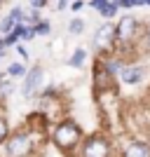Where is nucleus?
Instances as JSON below:
<instances>
[{"mask_svg":"<svg viewBox=\"0 0 150 157\" xmlns=\"http://www.w3.org/2000/svg\"><path fill=\"white\" fill-rule=\"evenodd\" d=\"M75 157H120V148L106 131H91L85 134Z\"/></svg>","mask_w":150,"mask_h":157,"instance_id":"obj_3","label":"nucleus"},{"mask_svg":"<svg viewBox=\"0 0 150 157\" xmlns=\"http://www.w3.org/2000/svg\"><path fill=\"white\" fill-rule=\"evenodd\" d=\"M131 5H134V7H143L145 0H131Z\"/></svg>","mask_w":150,"mask_h":157,"instance_id":"obj_25","label":"nucleus"},{"mask_svg":"<svg viewBox=\"0 0 150 157\" xmlns=\"http://www.w3.org/2000/svg\"><path fill=\"white\" fill-rule=\"evenodd\" d=\"M148 96H150V87H148Z\"/></svg>","mask_w":150,"mask_h":157,"instance_id":"obj_31","label":"nucleus"},{"mask_svg":"<svg viewBox=\"0 0 150 157\" xmlns=\"http://www.w3.org/2000/svg\"><path fill=\"white\" fill-rule=\"evenodd\" d=\"M33 28H35V35H38V38H47V35L52 33V24L47 19H40L38 24H33Z\"/></svg>","mask_w":150,"mask_h":157,"instance_id":"obj_15","label":"nucleus"},{"mask_svg":"<svg viewBox=\"0 0 150 157\" xmlns=\"http://www.w3.org/2000/svg\"><path fill=\"white\" fill-rule=\"evenodd\" d=\"M12 134V124H10V117L5 115V110L0 108V148H2V143L7 141V136Z\"/></svg>","mask_w":150,"mask_h":157,"instance_id":"obj_12","label":"nucleus"},{"mask_svg":"<svg viewBox=\"0 0 150 157\" xmlns=\"http://www.w3.org/2000/svg\"><path fill=\"white\" fill-rule=\"evenodd\" d=\"M145 78H148V66L136 63V61H129V63L120 71V75H117L120 85H127V87H138V85H143Z\"/></svg>","mask_w":150,"mask_h":157,"instance_id":"obj_7","label":"nucleus"},{"mask_svg":"<svg viewBox=\"0 0 150 157\" xmlns=\"http://www.w3.org/2000/svg\"><path fill=\"white\" fill-rule=\"evenodd\" d=\"M0 108H5V103H2V101H0Z\"/></svg>","mask_w":150,"mask_h":157,"instance_id":"obj_28","label":"nucleus"},{"mask_svg":"<svg viewBox=\"0 0 150 157\" xmlns=\"http://www.w3.org/2000/svg\"><path fill=\"white\" fill-rule=\"evenodd\" d=\"M96 12L101 14V19H115L120 14V5H117V0H106Z\"/></svg>","mask_w":150,"mask_h":157,"instance_id":"obj_10","label":"nucleus"},{"mask_svg":"<svg viewBox=\"0 0 150 157\" xmlns=\"http://www.w3.org/2000/svg\"><path fill=\"white\" fill-rule=\"evenodd\" d=\"M5 52H7V49H2V52H0V59H2V56H5Z\"/></svg>","mask_w":150,"mask_h":157,"instance_id":"obj_27","label":"nucleus"},{"mask_svg":"<svg viewBox=\"0 0 150 157\" xmlns=\"http://www.w3.org/2000/svg\"><path fill=\"white\" fill-rule=\"evenodd\" d=\"M120 157H150L148 138H129L120 145Z\"/></svg>","mask_w":150,"mask_h":157,"instance_id":"obj_8","label":"nucleus"},{"mask_svg":"<svg viewBox=\"0 0 150 157\" xmlns=\"http://www.w3.org/2000/svg\"><path fill=\"white\" fill-rule=\"evenodd\" d=\"M85 138V129L75 117H59L49 129V143L56 152H61L63 157H75L80 143Z\"/></svg>","mask_w":150,"mask_h":157,"instance_id":"obj_1","label":"nucleus"},{"mask_svg":"<svg viewBox=\"0 0 150 157\" xmlns=\"http://www.w3.org/2000/svg\"><path fill=\"white\" fill-rule=\"evenodd\" d=\"M71 2H73V0H56V10H59V12H63L66 7H71Z\"/></svg>","mask_w":150,"mask_h":157,"instance_id":"obj_23","label":"nucleus"},{"mask_svg":"<svg viewBox=\"0 0 150 157\" xmlns=\"http://www.w3.org/2000/svg\"><path fill=\"white\" fill-rule=\"evenodd\" d=\"M2 49H7V47H5V38L0 35V52H2Z\"/></svg>","mask_w":150,"mask_h":157,"instance_id":"obj_26","label":"nucleus"},{"mask_svg":"<svg viewBox=\"0 0 150 157\" xmlns=\"http://www.w3.org/2000/svg\"><path fill=\"white\" fill-rule=\"evenodd\" d=\"M91 87H94V96H101V94H106V92L120 89V80L106 71L101 56H96L94 63H91Z\"/></svg>","mask_w":150,"mask_h":157,"instance_id":"obj_5","label":"nucleus"},{"mask_svg":"<svg viewBox=\"0 0 150 157\" xmlns=\"http://www.w3.org/2000/svg\"><path fill=\"white\" fill-rule=\"evenodd\" d=\"M12 94H14V82H12V78H2V80H0V101L5 103L7 96H12Z\"/></svg>","mask_w":150,"mask_h":157,"instance_id":"obj_13","label":"nucleus"},{"mask_svg":"<svg viewBox=\"0 0 150 157\" xmlns=\"http://www.w3.org/2000/svg\"><path fill=\"white\" fill-rule=\"evenodd\" d=\"M91 49L96 56H108L117 52V35H115V24L110 19H103V24L91 35Z\"/></svg>","mask_w":150,"mask_h":157,"instance_id":"obj_4","label":"nucleus"},{"mask_svg":"<svg viewBox=\"0 0 150 157\" xmlns=\"http://www.w3.org/2000/svg\"><path fill=\"white\" fill-rule=\"evenodd\" d=\"M42 19V10H38V7H31L28 5L26 7V17H24V21H26V24H38V21Z\"/></svg>","mask_w":150,"mask_h":157,"instance_id":"obj_16","label":"nucleus"},{"mask_svg":"<svg viewBox=\"0 0 150 157\" xmlns=\"http://www.w3.org/2000/svg\"><path fill=\"white\" fill-rule=\"evenodd\" d=\"M5 73H7V78H12V80H21L28 73V66L21 63V61H12V63L5 68Z\"/></svg>","mask_w":150,"mask_h":157,"instance_id":"obj_11","label":"nucleus"},{"mask_svg":"<svg viewBox=\"0 0 150 157\" xmlns=\"http://www.w3.org/2000/svg\"><path fill=\"white\" fill-rule=\"evenodd\" d=\"M85 5H87L85 0H73V2H71V7H68V10H71V12H75V14H78V12H82V10H85Z\"/></svg>","mask_w":150,"mask_h":157,"instance_id":"obj_21","label":"nucleus"},{"mask_svg":"<svg viewBox=\"0 0 150 157\" xmlns=\"http://www.w3.org/2000/svg\"><path fill=\"white\" fill-rule=\"evenodd\" d=\"M7 14H12L17 21H24V17H26V7H21V5H14V7H10V12Z\"/></svg>","mask_w":150,"mask_h":157,"instance_id":"obj_19","label":"nucleus"},{"mask_svg":"<svg viewBox=\"0 0 150 157\" xmlns=\"http://www.w3.org/2000/svg\"><path fill=\"white\" fill-rule=\"evenodd\" d=\"M85 19H80V17H73L71 21H68V33L71 35H82L85 33Z\"/></svg>","mask_w":150,"mask_h":157,"instance_id":"obj_14","label":"nucleus"},{"mask_svg":"<svg viewBox=\"0 0 150 157\" xmlns=\"http://www.w3.org/2000/svg\"><path fill=\"white\" fill-rule=\"evenodd\" d=\"M45 138H40L35 131H31L26 124L12 129L7 141L0 148V157H38L40 145Z\"/></svg>","mask_w":150,"mask_h":157,"instance_id":"obj_2","label":"nucleus"},{"mask_svg":"<svg viewBox=\"0 0 150 157\" xmlns=\"http://www.w3.org/2000/svg\"><path fill=\"white\" fill-rule=\"evenodd\" d=\"M145 5H148V7H150V0H145Z\"/></svg>","mask_w":150,"mask_h":157,"instance_id":"obj_29","label":"nucleus"},{"mask_svg":"<svg viewBox=\"0 0 150 157\" xmlns=\"http://www.w3.org/2000/svg\"><path fill=\"white\" fill-rule=\"evenodd\" d=\"M87 59H89V49H87V47H75L66 63L71 66V68H75V71H82L87 66Z\"/></svg>","mask_w":150,"mask_h":157,"instance_id":"obj_9","label":"nucleus"},{"mask_svg":"<svg viewBox=\"0 0 150 157\" xmlns=\"http://www.w3.org/2000/svg\"><path fill=\"white\" fill-rule=\"evenodd\" d=\"M26 2H28V5H31V7H38V10H45L49 0H26Z\"/></svg>","mask_w":150,"mask_h":157,"instance_id":"obj_22","label":"nucleus"},{"mask_svg":"<svg viewBox=\"0 0 150 157\" xmlns=\"http://www.w3.org/2000/svg\"><path fill=\"white\" fill-rule=\"evenodd\" d=\"M42 80H45V68L40 63H35V66H31L28 68V73L21 78V87H19V92H21V96L26 98H35L40 94V87H42Z\"/></svg>","mask_w":150,"mask_h":157,"instance_id":"obj_6","label":"nucleus"},{"mask_svg":"<svg viewBox=\"0 0 150 157\" xmlns=\"http://www.w3.org/2000/svg\"><path fill=\"white\" fill-rule=\"evenodd\" d=\"M0 5H5V0H0Z\"/></svg>","mask_w":150,"mask_h":157,"instance_id":"obj_30","label":"nucleus"},{"mask_svg":"<svg viewBox=\"0 0 150 157\" xmlns=\"http://www.w3.org/2000/svg\"><path fill=\"white\" fill-rule=\"evenodd\" d=\"M49 2H52V0H49Z\"/></svg>","mask_w":150,"mask_h":157,"instance_id":"obj_32","label":"nucleus"},{"mask_svg":"<svg viewBox=\"0 0 150 157\" xmlns=\"http://www.w3.org/2000/svg\"><path fill=\"white\" fill-rule=\"evenodd\" d=\"M17 24H19V21L14 19L12 14H5V17L0 19V35H5V33H10V31H12L14 26H17Z\"/></svg>","mask_w":150,"mask_h":157,"instance_id":"obj_17","label":"nucleus"},{"mask_svg":"<svg viewBox=\"0 0 150 157\" xmlns=\"http://www.w3.org/2000/svg\"><path fill=\"white\" fill-rule=\"evenodd\" d=\"M120 10H134V5H131V0H117Z\"/></svg>","mask_w":150,"mask_h":157,"instance_id":"obj_24","label":"nucleus"},{"mask_svg":"<svg viewBox=\"0 0 150 157\" xmlns=\"http://www.w3.org/2000/svg\"><path fill=\"white\" fill-rule=\"evenodd\" d=\"M141 52L150 54V24L143 28V38H141Z\"/></svg>","mask_w":150,"mask_h":157,"instance_id":"obj_18","label":"nucleus"},{"mask_svg":"<svg viewBox=\"0 0 150 157\" xmlns=\"http://www.w3.org/2000/svg\"><path fill=\"white\" fill-rule=\"evenodd\" d=\"M17 54H19V56H21L24 61H28V59H31V52L26 49V45H24V42H19V45H17Z\"/></svg>","mask_w":150,"mask_h":157,"instance_id":"obj_20","label":"nucleus"}]
</instances>
